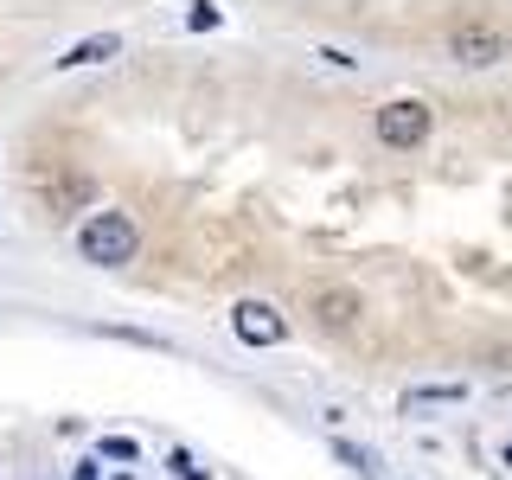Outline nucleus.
<instances>
[{"mask_svg":"<svg viewBox=\"0 0 512 480\" xmlns=\"http://www.w3.org/2000/svg\"><path fill=\"white\" fill-rule=\"evenodd\" d=\"M141 244V231H135V218L128 212H96L84 231H77V250H84V263H103V269H116L128 263Z\"/></svg>","mask_w":512,"mask_h":480,"instance_id":"nucleus-1","label":"nucleus"},{"mask_svg":"<svg viewBox=\"0 0 512 480\" xmlns=\"http://www.w3.org/2000/svg\"><path fill=\"white\" fill-rule=\"evenodd\" d=\"M429 122H436V109H429L423 96H391V103L378 109V141L384 148H416V141L429 135Z\"/></svg>","mask_w":512,"mask_h":480,"instance_id":"nucleus-2","label":"nucleus"},{"mask_svg":"<svg viewBox=\"0 0 512 480\" xmlns=\"http://www.w3.org/2000/svg\"><path fill=\"white\" fill-rule=\"evenodd\" d=\"M308 314H314L327 333H346V327H359L365 301H359V288H346V282H314V288H308Z\"/></svg>","mask_w":512,"mask_h":480,"instance_id":"nucleus-3","label":"nucleus"},{"mask_svg":"<svg viewBox=\"0 0 512 480\" xmlns=\"http://www.w3.org/2000/svg\"><path fill=\"white\" fill-rule=\"evenodd\" d=\"M448 52H455L461 64H474V71H487V64H500L512 45H506V32H500V26H455Z\"/></svg>","mask_w":512,"mask_h":480,"instance_id":"nucleus-4","label":"nucleus"},{"mask_svg":"<svg viewBox=\"0 0 512 480\" xmlns=\"http://www.w3.org/2000/svg\"><path fill=\"white\" fill-rule=\"evenodd\" d=\"M231 327H237V340H244V346H282L288 320H282L276 308H269V301H237Z\"/></svg>","mask_w":512,"mask_h":480,"instance_id":"nucleus-5","label":"nucleus"},{"mask_svg":"<svg viewBox=\"0 0 512 480\" xmlns=\"http://www.w3.org/2000/svg\"><path fill=\"white\" fill-rule=\"evenodd\" d=\"M116 52H122L116 32H96V39H77L71 52L58 58V71H77V64H103V58H116Z\"/></svg>","mask_w":512,"mask_h":480,"instance_id":"nucleus-6","label":"nucleus"},{"mask_svg":"<svg viewBox=\"0 0 512 480\" xmlns=\"http://www.w3.org/2000/svg\"><path fill=\"white\" fill-rule=\"evenodd\" d=\"M461 384H423V391H404V410H442V404H461Z\"/></svg>","mask_w":512,"mask_h":480,"instance_id":"nucleus-7","label":"nucleus"},{"mask_svg":"<svg viewBox=\"0 0 512 480\" xmlns=\"http://www.w3.org/2000/svg\"><path fill=\"white\" fill-rule=\"evenodd\" d=\"M333 455H340V461H346V468H359L365 480H378V461H372V455H365V448H352V442H333Z\"/></svg>","mask_w":512,"mask_h":480,"instance_id":"nucleus-8","label":"nucleus"},{"mask_svg":"<svg viewBox=\"0 0 512 480\" xmlns=\"http://www.w3.org/2000/svg\"><path fill=\"white\" fill-rule=\"evenodd\" d=\"M167 461H173V474H180V480H205V468H199V461H192V455H186V448H173V455H167Z\"/></svg>","mask_w":512,"mask_h":480,"instance_id":"nucleus-9","label":"nucleus"},{"mask_svg":"<svg viewBox=\"0 0 512 480\" xmlns=\"http://www.w3.org/2000/svg\"><path fill=\"white\" fill-rule=\"evenodd\" d=\"M103 455H109V461H135V455H141V448H135V442H128V436H109V442H103Z\"/></svg>","mask_w":512,"mask_h":480,"instance_id":"nucleus-10","label":"nucleus"},{"mask_svg":"<svg viewBox=\"0 0 512 480\" xmlns=\"http://www.w3.org/2000/svg\"><path fill=\"white\" fill-rule=\"evenodd\" d=\"M186 26H199V32H205V26H218V7H192V13H186Z\"/></svg>","mask_w":512,"mask_h":480,"instance_id":"nucleus-11","label":"nucleus"},{"mask_svg":"<svg viewBox=\"0 0 512 480\" xmlns=\"http://www.w3.org/2000/svg\"><path fill=\"white\" fill-rule=\"evenodd\" d=\"M506 468H512V448H506Z\"/></svg>","mask_w":512,"mask_h":480,"instance_id":"nucleus-12","label":"nucleus"}]
</instances>
